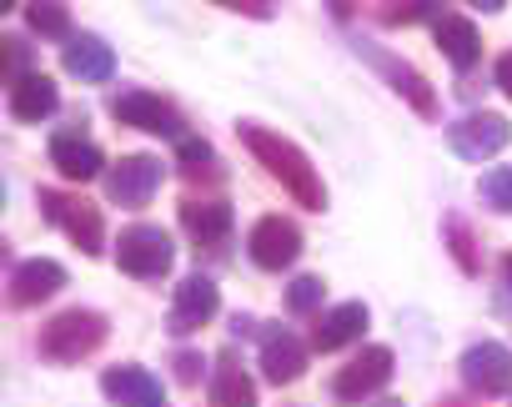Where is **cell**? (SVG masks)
<instances>
[{"instance_id": "cell-1", "label": "cell", "mask_w": 512, "mask_h": 407, "mask_svg": "<svg viewBox=\"0 0 512 407\" xmlns=\"http://www.w3.org/2000/svg\"><path fill=\"white\" fill-rule=\"evenodd\" d=\"M241 141H246V151L262 161L287 191H292V201L297 207H307V212H322L327 207V191H322V176H317V166L307 161V151L297 146V141H287V136H277V131H267V126H241Z\"/></svg>"}, {"instance_id": "cell-2", "label": "cell", "mask_w": 512, "mask_h": 407, "mask_svg": "<svg viewBox=\"0 0 512 407\" xmlns=\"http://www.w3.org/2000/svg\"><path fill=\"white\" fill-rule=\"evenodd\" d=\"M106 337H111V322H106L101 312H91V307H71V312H61V317H51V322L41 327L36 347H41L46 362L71 367V362L91 357Z\"/></svg>"}, {"instance_id": "cell-3", "label": "cell", "mask_w": 512, "mask_h": 407, "mask_svg": "<svg viewBox=\"0 0 512 407\" xmlns=\"http://www.w3.org/2000/svg\"><path fill=\"white\" fill-rule=\"evenodd\" d=\"M41 212L51 227H61L86 257H101L106 252V222H101V207H91L86 196H71V191H41Z\"/></svg>"}, {"instance_id": "cell-4", "label": "cell", "mask_w": 512, "mask_h": 407, "mask_svg": "<svg viewBox=\"0 0 512 407\" xmlns=\"http://www.w3.org/2000/svg\"><path fill=\"white\" fill-rule=\"evenodd\" d=\"M171 262H176V247H171V237H166L161 227H146V222H141V227H126L121 242H116V267H121L126 277H136V282L166 277Z\"/></svg>"}, {"instance_id": "cell-5", "label": "cell", "mask_w": 512, "mask_h": 407, "mask_svg": "<svg viewBox=\"0 0 512 407\" xmlns=\"http://www.w3.org/2000/svg\"><path fill=\"white\" fill-rule=\"evenodd\" d=\"M111 116L121 126H136V131H151V136H166V141H181L186 136V121L171 101L151 96V91H121L111 101Z\"/></svg>"}, {"instance_id": "cell-6", "label": "cell", "mask_w": 512, "mask_h": 407, "mask_svg": "<svg viewBox=\"0 0 512 407\" xmlns=\"http://www.w3.org/2000/svg\"><path fill=\"white\" fill-rule=\"evenodd\" d=\"M507 141H512V126H507L497 111H472V116H462V121L447 126V146H452L462 161H487V156H497Z\"/></svg>"}, {"instance_id": "cell-7", "label": "cell", "mask_w": 512, "mask_h": 407, "mask_svg": "<svg viewBox=\"0 0 512 407\" xmlns=\"http://www.w3.org/2000/svg\"><path fill=\"white\" fill-rule=\"evenodd\" d=\"M161 161L156 156H121L111 171H106V196L116 201V207H146V201L161 191Z\"/></svg>"}, {"instance_id": "cell-8", "label": "cell", "mask_w": 512, "mask_h": 407, "mask_svg": "<svg viewBox=\"0 0 512 407\" xmlns=\"http://www.w3.org/2000/svg\"><path fill=\"white\" fill-rule=\"evenodd\" d=\"M246 252H251V262L262 272H282V267H292L302 257V232L287 217H262L251 227V237H246Z\"/></svg>"}, {"instance_id": "cell-9", "label": "cell", "mask_w": 512, "mask_h": 407, "mask_svg": "<svg viewBox=\"0 0 512 407\" xmlns=\"http://www.w3.org/2000/svg\"><path fill=\"white\" fill-rule=\"evenodd\" d=\"M392 382V347H362L337 377H332V392L342 402H367L372 392H382Z\"/></svg>"}, {"instance_id": "cell-10", "label": "cell", "mask_w": 512, "mask_h": 407, "mask_svg": "<svg viewBox=\"0 0 512 407\" xmlns=\"http://www.w3.org/2000/svg\"><path fill=\"white\" fill-rule=\"evenodd\" d=\"M462 382L477 397H502L512 392V352L502 342H472L462 352Z\"/></svg>"}, {"instance_id": "cell-11", "label": "cell", "mask_w": 512, "mask_h": 407, "mask_svg": "<svg viewBox=\"0 0 512 407\" xmlns=\"http://www.w3.org/2000/svg\"><path fill=\"white\" fill-rule=\"evenodd\" d=\"M221 312V292L211 277H186L171 297V312H166V332L186 337V332H201L211 317Z\"/></svg>"}, {"instance_id": "cell-12", "label": "cell", "mask_w": 512, "mask_h": 407, "mask_svg": "<svg viewBox=\"0 0 512 407\" xmlns=\"http://www.w3.org/2000/svg\"><path fill=\"white\" fill-rule=\"evenodd\" d=\"M61 287H66V267L51 262V257H31L11 272V307H41Z\"/></svg>"}, {"instance_id": "cell-13", "label": "cell", "mask_w": 512, "mask_h": 407, "mask_svg": "<svg viewBox=\"0 0 512 407\" xmlns=\"http://www.w3.org/2000/svg\"><path fill=\"white\" fill-rule=\"evenodd\" d=\"M262 372H267V382H297L302 372H307V347L297 342V332H287V327H267L262 332Z\"/></svg>"}, {"instance_id": "cell-14", "label": "cell", "mask_w": 512, "mask_h": 407, "mask_svg": "<svg viewBox=\"0 0 512 407\" xmlns=\"http://www.w3.org/2000/svg\"><path fill=\"white\" fill-rule=\"evenodd\" d=\"M101 392L116 407H166V392H161V382L146 367H106Z\"/></svg>"}, {"instance_id": "cell-15", "label": "cell", "mask_w": 512, "mask_h": 407, "mask_svg": "<svg viewBox=\"0 0 512 407\" xmlns=\"http://www.w3.org/2000/svg\"><path fill=\"white\" fill-rule=\"evenodd\" d=\"M362 56H367V61L392 81V91H397V96H407V101H412V111H417V116H437V96H432V86H427L407 61H397V56H387V51H372V46H362Z\"/></svg>"}, {"instance_id": "cell-16", "label": "cell", "mask_w": 512, "mask_h": 407, "mask_svg": "<svg viewBox=\"0 0 512 407\" xmlns=\"http://www.w3.org/2000/svg\"><path fill=\"white\" fill-rule=\"evenodd\" d=\"M51 166H56L66 181H91V176H101L106 156H101V146L86 141L81 131H66V136L51 141Z\"/></svg>"}, {"instance_id": "cell-17", "label": "cell", "mask_w": 512, "mask_h": 407, "mask_svg": "<svg viewBox=\"0 0 512 407\" xmlns=\"http://www.w3.org/2000/svg\"><path fill=\"white\" fill-rule=\"evenodd\" d=\"M66 71L76 81H111L116 76V51L101 41V36H71L66 51H61Z\"/></svg>"}, {"instance_id": "cell-18", "label": "cell", "mask_w": 512, "mask_h": 407, "mask_svg": "<svg viewBox=\"0 0 512 407\" xmlns=\"http://www.w3.org/2000/svg\"><path fill=\"white\" fill-rule=\"evenodd\" d=\"M362 332H367V307H362V302H342V307H332V312L317 317L312 347H317V352H337V347L357 342Z\"/></svg>"}, {"instance_id": "cell-19", "label": "cell", "mask_w": 512, "mask_h": 407, "mask_svg": "<svg viewBox=\"0 0 512 407\" xmlns=\"http://www.w3.org/2000/svg\"><path fill=\"white\" fill-rule=\"evenodd\" d=\"M432 36H437L442 56H447L457 71H472V66H477L482 36H477V26H472L467 16H437V21H432Z\"/></svg>"}, {"instance_id": "cell-20", "label": "cell", "mask_w": 512, "mask_h": 407, "mask_svg": "<svg viewBox=\"0 0 512 407\" xmlns=\"http://www.w3.org/2000/svg\"><path fill=\"white\" fill-rule=\"evenodd\" d=\"M181 227L196 247H216L231 237V207L226 201H181Z\"/></svg>"}, {"instance_id": "cell-21", "label": "cell", "mask_w": 512, "mask_h": 407, "mask_svg": "<svg viewBox=\"0 0 512 407\" xmlns=\"http://www.w3.org/2000/svg\"><path fill=\"white\" fill-rule=\"evenodd\" d=\"M56 106H61V91H56V81L41 76V71H31V76H21V81L11 86V116H16V121H46Z\"/></svg>"}, {"instance_id": "cell-22", "label": "cell", "mask_w": 512, "mask_h": 407, "mask_svg": "<svg viewBox=\"0 0 512 407\" xmlns=\"http://www.w3.org/2000/svg\"><path fill=\"white\" fill-rule=\"evenodd\" d=\"M211 402H216V407H256V387H251V377L236 367L231 352H226V357L216 362V372H211Z\"/></svg>"}, {"instance_id": "cell-23", "label": "cell", "mask_w": 512, "mask_h": 407, "mask_svg": "<svg viewBox=\"0 0 512 407\" xmlns=\"http://www.w3.org/2000/svg\"><path fill=\"white\" fill-rule=\"evenodd\" d=\"M26 26L46 41H71V11L61 0H31L26 6Z\"/></svg>"}, {"instance_id": "cell-24", "label": "cell", "mask_w": 512, "mask_h": 407, "mask_svg": "<svg viewBox=\"0 0 512 407\" xmlns=\"http://www.w3.org/2000/svg\"><path fill=\"white\" fill-rule=\"evenodd\" d=\"M482 201L492 212H512V166H492L482 176Z\"/></svg>"}, {"instance_id": "cell-25", "label": "cell", "mask_w": 512, "mask_h": 407, "mask_svg": "<svg viewBox=\"0 0 512 407\" xmlns=\"http://www.w3.org/2000/svg\"><path fill=\"white\" fill-rule=\"evenodd\" d=\"M322 297H327V287H322V277H297V282L287 287V307H292L297 317H307V312H317V307H322Z\"/></svg>"}, {"instance_id": "cell-26", "label": "cell", "mask_w": 512, "mask_h": 407, "mask_svg": "<svg viewBox=\"0 0 512 407\" xmlns=\"http://www.w3.org/2000/svg\"><path fill=\"white\" fill-rule=\"evenodd\" d=\"M447 237H452V252H457V262H462L467 272H477V262H472V242H467V227H462V222H452V227H447Z\"/></svg>"}, {"instance_id": "cell-27", "label": "cell", "mask_w": 512, "mask_h": 407, "mask_svg": "<svg viewBox=\"0 0 512 407\" xmlns=\"http://www.w3.org/2000/svg\"><path fill=\"white\" fill-rule=\"evenodd\" d=\"M211 6H226V11H246V16H272V6H277V0H211Z\"/></svg>"}, {"instance_id": "cell-28", "label": "cell", "mask_w": 512, "mask_h": 407, "mask_svg": "<svg viewBox=\"0 0 512 407\" xmlns=\"http://www.w3.org/2000/svg\"><path fill=\"white\" fill-rule=\"evenodd\" d=\"M176 377L191 387V382L201 377V357H196V352H181V357H176Z\"/></svg>"}, {"instance_id": "cell-29", "label": "cell", "mask_w": 512, "mask_h": 407, "mask_svg": "<svg viewBox=\"0 0 512 407\" xmlns=\"http://www.w3.org/2000/svg\"><path fill=\"white\" fill-rule=\"evenodd\" d=\"M497 86H502V96L512 101V51H507V56L497 61Z\"/></svg>"}, {"instance_id": "cell-30", "label": "cell", "mask_w": 512, "mask_h": 407, "mask_svg": "<svg viewBox=\"0 0 512 407\" xmlns=\"http://www.w3.org/2000/svg\"><path fill=\"white\" fill-rule=\"evenodd\" d=\"M472 6H482V11H502L507 0H472Z\"/></svg>"}, {"instance_id": "cell-31", "label": "cell", "mask_w": 512, "mask_h": 407, "mask_svg": "<svg viewBox=\"0 0 512 407\" xmlns=\"http://www.w3.org/2000/svg\"><path fill=\"white\" fill-rule=\"evenodd\" d=\"M502 277H507V287H512V257H502Z\"/></svg>"}, {"instance_id": "cell-32", "label": "cell", "mask_w": 512, "mask_h": 407, "mask_svg": "<svg viewBox=\"0 0 512 407\" xmlns=\"http://www.w3.org/2000/svg\"><path fill=\"white\" fill-rule=\"evenodd\" d=\"M442 407H467V402H457V397H452V402H442Z\"/></svg>"}, {"instance_id": "cell-33", "label": "cell", "mask_w": 512, "mask_h": 407, "mask_svg": "<svg viewBox=\"0 0 512 407\" xmlns=\"http://www.w3.org/2000/svg\"><path fill=\"white\" fill-rule=\"evenodd\" d=\"M382 407H402V402H382Z\"/></svg>"}, {"instance_id": "cell-34", "label": "cell", "mask_w": 512, "mask_h": 407, "mask_svg": "<svg viewBox=\"0 0 512 407\" xmlns=\"http://www.w3.org/2000/svg\"><path fill=\"white\" fill-rule=\"evenodd\" d=\"M16 6H21V0H11V11H16Z\"/></svg>"}]
</instances>
